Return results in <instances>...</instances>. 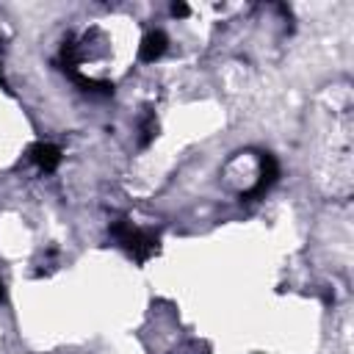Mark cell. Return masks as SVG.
<instances>
[{"label":"cell","mask_w":354,"mask_h":354,"mask_svg":"<svg viewBox=\"0 0 354 354\" xmlns=\"http://www.w3.org/2000/svg\"><path fill=\"white\" fill-rule=\"evenodd\" d=\"M111 235L138 260V263H147L155 252H158V235L152 232H144L138 227H133L127 218H119L111 224Z\"/></svg>","instance_id":"1"},{"label":"cell","mask_w":354,"mask_h":354,"mask_svg":"<svg viewBox=\"0 0 354 354\" xmlns=\"http://www.w3.org/2000/svg\"><path fill=\"white\" fill-rule=\"evenodd\" d=\"M277 177H279V163H277V158H274L271 152H263V155H260V180H257V185H254L252 191H246L243 196L249 199V196H257V194L268 191V188L277 183ZM243 196H241V199H243Z\"/></svg>","instance_id":"2"},{"label":"cell","mask_w":354,"mask_h":354,"mask_svg":"<svg viewBox=\"0 0 354 354\" xmlns=\"http://www.w3.org/2000/svg\"><path fill=\"white\" fill-rule=\"evenodd\" d=\"M28 158L41 169V171H55L58 163H61V149L55 144H47V141H39L28 149Z\"/></svg>","instance_id":"3"},{"label":"cell","mask_w":354,"mask_h":354,"mask_svg":"<svg viewBox=\"0 0 354 354\" xmlns=\"http://www.w3.org/2000/svg\"><path fill=\"white\" fill-rule=\"evenodd\" d=\"M166 47H169L166 33H163V30H152V33H147V36L141 39L138 58H141L144 64H152V61H158V58L166 53Z\"/></svg>","instance_id":"4"},{"label":"cell","mask_w":354,"mask_h":354,"mask_svg":"<svg viewBox=\"0 0 354 354\" xmlns=\"http://www.w3.org/2000/svg\"><path fill=\"white\" fill-rule=\"evenodd\" d=\"M155 136H158V122H155L152 113H147L144 122H141V147H149V141H152Z\"/></svg>","instance_id":"5"},{"label":"cell","mask_w":354,"mask_h":354,"mask_svg":"<svg viewBox=\"0 0 354 354\" xmlns=\"http://www.w3.org/2000/svg\"><path fill=\"white\" fill-rule=\"evenodd\" d=\"M171 14H174V17H188L191 8H188L185 3H171Z\"/></svg>","instance_id":"6"},{"label":"cell","mask_w":354,"mask_h":354,"mask_svg":"<svg viewBox=\"0 0 354 354\" xmlns=\"http://www.w3.org/2000/svg\"><path fill=\"white\" fill-rule=\"evenodd\" d=\"M3 293H6V290H3V282H0V299H3Z\"/></svg>","instance_id":"7"}]
</instances>
